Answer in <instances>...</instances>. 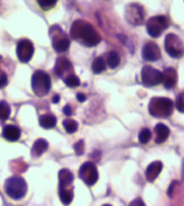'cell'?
<instances>
[{"label":"cell","instance_id":"cell-1","mask_svg":"<svg viewBox=\"0 0 184 206\" xmlns=\"http://www.w3.org/2000/svg\"><path fill=\"white\" fill-rule=\"evenodd\" d=\"M70 35L74 40H77L87 47H95L101 41L97 29L83 20H77L71 25Z\"/></svg>","mask_w":184,"mask_h":206},{"label":"cell","instance_id":"cell-2","mask_svg":"<svg viewBox=\"0 0 184 206\" xmlns=\"http://www.w3.org/2000/svg\"><path fill=\"white\" fill-rule=\"evenodd\" d=\"M5 192L12 199L19 200L27 193V183L20 176H12L5 182Z\"/></svg>","mask_w":184,"mask_h":206},{"label":"cell","instance_id":"cell-3","mask_svg":"<svg viewBox=\"0 0 184 206\" xmlns=\"http://www.w3.org/2000/svg\"><path fill=\"white\" fill-rule=\"evenodd\" d=\"M174 104L170 99L156 97L153 98L149 103L148 111L149 113L156 118H168L173 113Z\"/></svg>","mask_w":184,"mask_h":206},{"label":"cell","instance_id":"cell-4","mask_svg":"<svg viewBox=\"0 0 184 206\" xmlns=\"http://www.w3.org/2000/svg\"><path fill=\"white\" fill-rule=\"evenodd\" d=\"M51 88V80L47 72L38 70L32 76V90L35 96L44 97Z\"/></svg>","mask_w":184,"mask_h":206},{"label":"cell","instance_id":"cell-5","mask_svg":"<svg viewBox=\"0 0 184 206\" xmlns=\"http://www.w3.org/2000/svg\"><path fill=\"white\" fill-rule=\"evenodd\" d=\"M164 48L169 56L174 58H179L184 54V46L182 40L176 34H168L164 40Z\"/></svg>","mask_w":184,"mask_h":206},{"label":"cell","instance_id":"cell-6","mask_svg":"<svg viewBox=\"0 0 184 206\" xmlns=\"http://www.w3.org/2000/svg\"><path fill=\"white\" fill-rule=\"evenodd\" d=\"M141 80L145 86H156L162 83V72L150 65H145L141 70Z\"/></svg>","mask_w":184,"mask_h":206},{"label":"cell","instance_id":"cell-7","mask_svg":"<svg viewBox=\"0 0 184 206\" xmlns=\"http://www.w3.org/2000/svg\"><path fill=\"white\" fill-rule=\"evenodd\" d=\"M79 178L89 187L95 185L99 178L97 167L92 162H85L79 168Z\"/></svg>","mask_w":184,"mask_h":206},{"label":"cell","instance_id":"cell-8","mask_svg":"<svg viewBox=\"0 0 184 206\" xmlns=\"http://www.w3.org/2000/svg\"><path fill=\"white\" fill-rule=\"evenodd\" d=\"M147 31L152 37H158L163 30L167 29L168 27V20L165 16L162 15H156L153 16L147 21Z\"/></svg>","mask_w":184,"mask_h":206},{"label":"cell","instance_id":"cell-9","mask_svg":"<svg viewBox=\"0 0 184 206\" xmlns=\"http://www.w3.org/2000/svg\"><path fill=\"white\" fill-rule=\"evenodd\" d=\"M34 55V44L27 39L20 40L17 46V56L22 63H28Z\"/></svg>","mask_w":184,"mask_h":206},{"label":"cell","instance_id":"cell-10","mask_svg":"<svg viewBox=\"0 0 184 206\" xmlns=\"http://www.w3.org/2000/svg\"><path fill=\"white\" fill-rule=\"evenodd\" d=\"M126 20L131 23V25H141L143 18H145V10L140 5L136 4H132L126 7V13H125Z\"/></svg>","mask_w":184,"mask_h":206},{"label":"cell","instance_id":"cell-11","mask_svg":"<svg viewBox=\"0 0 184 206\" xmlns=\"http://www.w3.org/2000/svg\"><path fill=\"white\" fill-rule=\"evenodd\" d=\"M142 57L146 61L156 62L161 58V50L155 42H148L142 48Z\"/></svg>","mask_w":184,"mask_h":206},{"label":"cell","instance_id":"cell-12","mask_svg":"<svg viewBox=\"0 0 184 206\" xmlns=\"http://www.w3.org/2000/svg\"><path fill=\"white\" fill-rule=\"evenodd\" d=\"M70 47V40L62 33H57L53 37V48L57 52H64Z\"/></svg>","mask_w":184,"mask_h":206},{"label":"cell","instance_id":"cell-13","mask_svg":"<svg viewBox=\"0 0 184 206\" xmlns=\"http://www.w3.org/2000/svg\"><path fill=\"white\" fill-rule=\"evenodd\" d=\"M162 169H163V164L160 161H155V162L150 163L147 167V169H146V178H147V181L148 182H154L156 178L158 177V175L161 174Z\"/></svg>","mask_w":184,"mask_h":206},{"label":"cell","instance_id":"cell-14","mask_svg":"<svg viewBox=\"0 0 184 206\" xmlns=\"http://www.w3.org/2000/svg\"><path fill=\"white\" fill-rule=\"evenodd\" d=\"M2 136L5 137L7 141L14 142V141H18L20 139L21 130H20L19 127H17L14 125H7L2 129Z\"/></svg>","mask_w":184,"mask_h":206},{"label":"cell","instance_id":"cell-15","mask_svg":"<svg viewBox=\"0 0 184 206\" xmlns=\"http://www.w3.org/2000/svg\"><path fill=\"white\" fill-rule=\"evenodd\" d=\"M72 68V64L68 58L65 57H58L55 64V72L59 77H63L64 73H67Z\"/></svg>","mask_w":184,"mask_h":206},{"label":"cell","instance_id":"cell-16","mask_svg":"<svg viewBox=\"0 0 184 206\" xmlns=\"http://www.w3.org/2000/svg\"><path fill=\"white\" fill-rule=\"evenodd\" d=\"M177 82V73L173 68L167 69L162 73V83L167 88H173Z\"/></svg>","mask_w":184,"mask_h":206},{"label":"cell","instance_id":"cell-17","mask_svg":"<svg viewBox=\"0 0 184 206\" xmlns=\"http://www.w3.org/2000/svg\"><path fill=\"white\" fill-rule=\"evenodd\" d=\"M59 189H69L74 182V174L69 169H62L58 174Z\"/></svg>","mask_w":184,"mask_h":206},{"label":"cell","instance_id":"cell-18","mask_svg":"<svg viewBox=\"0 0 184 206\" xmlns=\"http://www.w3.org/2000/svg\"><path fill=\"white\" fill-rule=\"evenodd\" d=\"M170 130L164 124H157L155 127V142L156 143H163L169 137Z\"/></svg>","mask_w":184,"mask_h":206},{"label":"cell","instance_id":"cell-19","mask_svg":"<svg viewBox=\"0 0 184 206\" xmlns=\"http://www.w3.org/2000/svg\"><path fill=\"white\" fill-rule=\"evenodd\" d=\"M48 149V142L44 139H39L34 142L32 147V156L33 157H40L46 150Z\"/></svg>","mask_w":184,"mask_h":206},{"label":"cell","instance_id":"cell-20","mask_svg":"<svg viewBox=\"0 0 184 206\" xmlns=\"http://www.w3.org/2000/svg\"><path fill=\"white\" fill-rule=\"evenodd\" d=\"M56 118L55 115L53 114H43L41 118H40V125L42 128H46V129H50V128L55 127L56 125Z\"/></svg>","mask_w":184,"mask_h":206},{"label":"cell","instance_id":"cell-21","mask_svg":"<svg viewBox=\"0 0 184 206\" xmlns=\"http://www.w3.org/2000/svg\"><path fill=\"white\" fill-rule=\"evenodd\" d=\"M58 193H59V199H61L62 204H64V205H69L74 199L72 189H59Z\"/></svg>","mask_w":184,"mask_h":206},{"label":"cell","instance_id":"cell-22","mask_svg":"<svg viewBox=\"0 0 184 206\" xmlns=\"http://www.w3.org/2000/svg\"><path fill=\"white\" fill-rule=\"evenodd\" d=\"M105 63L111 69H116L120 64V57H119V55L116 54V51H111V52L107 54L106 62Z\"/></svg>","mask_w":184,"mask_h":206},{"label":"cell","instance_id":"cell-23","mask_svg":"<svg viewBox=\"0 0 184 206\" xmlns=\"http://www.w3.org/2000/svg\"><path fill=\"white\" fill-rule=\"evenodd\" d=\"M105 68H106V63H105V59L103 57H97L92 63V70H93L95 73L103 72L105 70Z\"/></svg>","mask_w":184,"mask_h":206},{"label":"cell","instance_id":"cell-24","mask_svg":"<svg viewBox=\"0 0 184 206\" xmlns=\"http://www.w3.org/2000/svg\"><path fill=\"white\" fill-rule=\"evenodd\" d=\"M11 115V107L6 101H0V120H7Z\"/></svg>","mask_w":184,"mask_h":206},{"label":"cell","instance_id":"cell-25","mask_svg":"<svg viewBox=\"0 0 184 206\" xmlns=\"http://www.w3.org/2000/svg\"><path fill=\"white\" fill-rule=\"evenodd\" d=\"M63 127H64V129L68 132L69 134H71V133H75V132L77 130L78 124H77V121H76V120L67 119V120H64V121H63Z\"/></svg>","mask_w":184,"mask_h":206},{"label":"cell","instance_id":"cell-26","mask_svg":"<svg viewBox=\"0 0 184 206\" xmlns=\"http://www.w3.org/2000/svg\"><path fill=\"white\" fill-rule=\"evenodd\" d=\"M64 83L68 85L69 88H76L80 84V80L76 75L74 73H69L68 76L64 77Z\"/></svg>","mask_w":184,"mask_h":206},{"label":"cell","instance_id":"cell-27","mask_svg":"<svg viewBox=\"0 0 184 206\" xmlns=\"http://www.w3.org/2000/svg\"><path fill=\"white\" fill-rule=\"evenodd\" d=\"M150 139H152V132L148 128H143L140 132V134H139V141H140V143H143V145L148 143Z\"/></svg>","mask_w":184,"mask_h":206},{"label":"cell","instance_id":"cell-28","mask_svg":"<svg viewBox=\"0 0 184 206\" xmlns=\"http://www.w3.org/2000/svg\"><path fill=\"white\" fill-rule=\"evenodd\" d=\"M38 4H39V6L42 10H48L50 8H53L56 5V1L55 0H39Z\"/></svg>","mask_w":184,"mask_h":206},{"label":"cell","instance_id":"cell-29","mask_svg":"<svg viewBox=\"0 0 184 206\" xmlns=\"http://www.w3.org/2000/svg\"><path fill=\"white\" fill-rule=\"evenodd\" d=\"M74 148H75V150H76V153H77L78 155H82L83 151H84V141H82V140L78 141Z\"/></svg>","mask_w":184,"mask_h":206},{"label":"cell","instance_id":"cell-30","mask_svg":"<svg viewBox=\"0 0 184 206\" xmlns=\"http://www.w3.org/2000/svg\"><path fill=\"white\" fill-rule=\"evenodd\" d=\"M7 75L4 71H0V88H5L7 85Z\"/></svg>","mask_w":184,"mask_h":206},{"label":"cell","instance_id":"cell-31","mask_svg":"<svg viewBox=\"0 0 184 206\" xmlns=\"http://www.w3.org/2000/svg\"><path fill=\"white\" fill-rule=\"evenodd\" d=\"M177 107H178L179 111L184 112V93L178 96V99H177Z\"/></svg>","mask_w":184,"mask_h":206},{"label":"cell","instance_id":"cell-32","mask_svg":"<svg viewBox=\"0 0 184 206\" xmlns=\"http://www.w3.org/2000/svg\"><path fill=\"white\" fill-rule=\"evenodd\" d=\"M129 206H146V204L143 203V200L141 198H136L129 204Z\"/></svg>","mask_w":184,"mask_h":206},{"label":"cell","instance_id":"cell-33","mask_svg":"<svg viewBox=\"0 0 184 206\" xmlns=\"http://www.w3.org/2000/svg\"><path fill=\"white\" fill-rule=\"evenodd\" d=\"M77 100L79 101V103H83V101H85V100H86L85 94H84V93H77Z\"/></svg>","mask_w":184,"mask_h":206},{"label":"cell","instance_id":"cell-34","mask_svg":"<svg viewBox=\"0 0 184 206\" xmlns=\"http://www.w3.org/2000/svg\"><path fill=\"white\" fill-rule=\"evenodd\" d=\"M63 112L67 114V115H71V113H72V111H71V107H70V105H67V106H64V108H63Z\"/></svg>","mask_w":184,"mask_h":206},{"label":"cell","instance_id":"cell-35","mask_svg":"<svg viewBox=\"0 0 184 206\" xmlns=\"http://www.w3.org/2000/svg\"><path fill=\"white\" fill-rule=\"evenodd\" d=\"M176 183H177V182L175 181L174 183H173V184L169 187V190H168V196H171V193H173V189H174V185L176 184Z\"/></svg>","mask_w":184,"mask_h":206},{"label":"cell","instance_id":"cell-36","mask_svg":"<svg viewBox=\"0 0 184 206\" xmlns=\"http://www.w3.org/2000/svg\"><path fill=\"white\" fill-rule=\"evenodd\" d=\"M58 101H59V96H58V94L54 96V98H53V103H58Z\"/></svg>","mask_w":184,"mask_h":206},{"label":"cell","instance_id":"cell-37","mask_svg":"<svg viewBox=\"0 0 184 206\" xmlns=\"http://www.w3.org/2000/svg\"><path fill=\"white\" fill-rule=\"evenodd\" d=\"M182 174H183L184 176V160H183V167H182Z\"/></svg>","mask_w":184,"mask_h":206},{"label":"cell","instance_id":"cell-38","mask_svg":"<svg viewBox=\"0 0 184 206\" xmlns=\"http://www.w3.org/2000/svg\"><path fill=\"white\" fill-rule=\"evenodd\" d=\"M103 206H112V205H108V204H106V205H103Z\"/></svg>","mask_w":184,"mask_h":206}]
</instances>
